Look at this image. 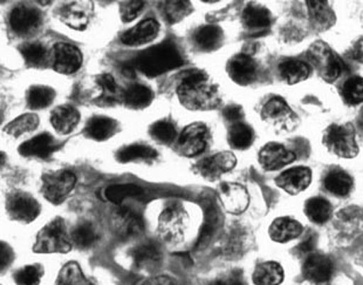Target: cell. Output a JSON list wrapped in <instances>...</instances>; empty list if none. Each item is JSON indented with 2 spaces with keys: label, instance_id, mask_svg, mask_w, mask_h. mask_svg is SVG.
<instances>
[{
  "label": "cell",
  "instance_id": "cell-1",
  "mask_svg": "<svg viewBox=\"0 0 363 285\" xmlns=\"http://www.w3.org/2000/svg\"><path fill=\"white\" fill-rule=\"evenodd\" d=\"M181 104L191 111H208L219 102L218 90L204 72L189 73L177 88Z\"/></svg>",
  "mask_w": 363,
  "mask_h": 285
},
{
  "label": "cell",
  "instance_id": "cell-2",
  "mask_svg": "<svg viewBox=\"0 0 363 285\" xmlns=\"http://www.w3.org/2000/svg\"><path fill=\"white\" fill-rule=\"evenodd\" d=\"M134 64L136 70L147 77H154L179 68L183 64V59L175 45L162 43L143 50L138 58H135Z\"/></svg>",
  "mask_w": 363,
  "mask_h": 285
},
{
  "label": "cell",
  "instance_id": "cell-3",
  "mask_svg": "<svg viewBox=\"0 0 363 285\" xmlns=\"http://www.w3.org/2000/svg\"><path fill=\"white\" fill-rule=\"evenodd\" d=\"M73 240L62 218H53L38 232L33 252L37 254H67L71 252Z\"/></svg>",
  "mask_w": 363,
  "mask_h": 285
},
{
  "label": "cell",
  "instance_id": "cell-4",
  "mask_svg": "<svg viewBox=\"0 0 363 285\" xmlns=\"http://www.w3.org/2000/svg\"><path fill=\"white\" fill-rule=\"evenodd\" d=\"M323 142L327 151L339 158H353L359 153L355 128L350 124H332L323 133Z\"/></svg>",
  "mask_w": 363,
  "mask_h": 285
},
{
  "label": "cell",
  "instance_id": "cell-5",
  "mask_svg": "<svg viewBox=\"0 0 363 285\" xmlns=\"http://www.w3.org/2000/svg\"><path fill=\"white\" fill-rule=\"evenodd\" d=\"M77 185V176L71 171H48L43 175L41 193L52 205H60Z\"/></svg>",
  "mask_w": 363,
  "mask_h": 285
},
{
  "label": "cell",
  "instance_id": "cell-6",
  "mask_svg": "<svg viewBox=\"0 0 363 285\" xmlns=\"http://www.w3.org/2000/svg\"><path fill=\"white\" fill-rule=\"evenodd\" d=\"M308 57L316 71L319 72L320 77L326 82L332 84L340 77L342 71L341 63L328 45L323 41H316L308 50Z\"/></svg>",
  "mask_w": 363,
  "mask_h": 285
},
{
  "label": "cell",
  "instance_id": "cell-7",
  "mask_svg": "<svg viewBox=\"0 0 363 285\" xmlns=\"http://www.w3.org/2000/svg\"><path fill=\"white\" fill-rule=\"evenodd\" d=\"M208 138L210 133L206 124L202 122L189 124L179 135L177 151L179 154L186 158L196 156L206 151Z\"/></svg>",
  "mask_w": 363,
  "mask_h": 285
},
{
  "label": "cell",
  "instance_id": "cell-8",
  "mask_svg": "<svg viewBox=\"0 0 363 285\" xmlns=\"http://www.w3.org/2000/svg\"><path fill=\"white\" fill-rule=\"evenodd\" d=\"M7 214L13 221L30 223L40 214L39 202L24 191H14L7 196Z\"/></svg>",
  "mask_w": 363,
  "mask_h": 285
},
{
  "label": "cell",
  "instance_id": "cell-9",
  "mask_svg": "<svg viewBox=\"0 0 363 285\" xmlns=\"http://www.w3.org/2000/svg\"><path fill=\"white\" fill-rule=\"evenodd\" d=\"M235 165H237V158L233 153L220 151L199 161V165L196 166V171L206 180L215 181L223 174L233 171Z\"/></svg>",
  "mask_w": 363,
  "mask_h": 285
},
{
  "label": "cell",
  "instance_id": "cell-10",
  "mask_svg": "<svg viewBox=\"0 0 363 285\" xmlns=\"http://www.w3.org/2000/svg\"><path fill=\"white\" fill-rule=\"evenodd\" d=\"M219 200L230 214L239 215L249 207L250 196L245 187L233 182H224L218 189Z\"/></svg>",
  "mask_w": 363,
  "mask_h": 285
},
{
  "label": "cell",
  "instance_id": "cell-11",
  "mask_svg": "<svg viewBox=\"0 0 363 285\" xmlns=\"http://www.w3.org/2000/svg\"><path fill=\"white\" fill-rule=\"evenodd\" d=\"M82 54L74 45L59 43L53 48V68L57 73L73 74L82 65Z\"/></svg>",
  "mask_w": 363,
  "mask_h": 285
},
{
  "label": "cell",
  "instance_id": "cell-12",
  "mask_svg": "<svg viewBox=\"0 0 363 285\" xmlns=\"http://www.w3.org/2000/svg\"><path fill=\"white\" fill-rule=\"evenodd\" d=\"M262 120L278 127L289 129L296 122V114L281 97L269 99L262 109Z\"/></svg>",
  "mask_w": 363,
  "mask_h": 285
},
{
  "label": "cell",
  "instance_id": "cell-13",
  "mask_svg": "<svg viewBox=\"0 0 363 285\" xmlns=\"http://www.w3.org/2000/svg\"><path fill=\"white\" fill-rule=\"evenodd\" d=\"M296 160V154L283 144L269 142L259 151V163L265 171H278Z\"/></svg>",
  "mask_w": 363,
  "mask_h": 285
},
{
  "label": "cell",
  "instance_id": "cell-14",
  "mask_svg": "<svg viewBox=\"0 0 363 285\" xmlns=\"http://www.w3.org/2000/svg\"><path fill=\"white\" fill-rule=\"evenodd\" d=\"M312 181V171L307 167H294L284 173L276 178L277 185L291 195L303 193L308 188Z\"/></svg>",
  "mask_w": 363,
  "mask_h": 285
},
{
  "label": "cell",
  "instance_id": "cell-15",
  "mask_svg": "<svg viewBox=\"0 0 363 285\" xmlns=\"http://www.w3.org/2000/svg\"><path fill=\"white\" fill-rule=\"evenodd\" d=\"M113 227L120 237L131 238L141 235L145 230V223L141 216L134 210L121 208L113 218Z\"/></svg>",
  "mask_w": 363,
  "mask_h": 285
},
{
  "label": "cell",
  "instance_id": "cell-16",
  "mask_svg": "<svg viewBox=\"0 0 363 285\" xmlns=\"http://www.w3.org/2000/svg\"><path fill=\"white\" fill-rule=\"evenodd\" d=\"M228 73L235 84L246 86L256 79L257 66L252 58L245 54H238L230 59Z\"/></svg>",
  "mask_w": 363,
  "mask_h": 285
},
{
  "label": "cell",
  "instance_id": "cell-17",
  "mask_svg": "<svg viewBox=\"0 0 363 285\" xmlns=\"http://www.w3.org/2000/svg\"><path fill=\"white\" fill-rule=\"evenodd\" d=\"M41 23V14L32 7L18 6L11 12V28L18 34H27L37 30Z\"/></svg>",
  "mask_w": 363,
  "mask_h": 285
},
{
  "label": "cell",
  "instance_id": "cell-18",
  "mask_svg": "<svg viewBox=\"0 0 363 285\" xmlns=\"http://www.w3.org/2000/svg\"><path fill=\"white\" fill-rule=\"evenodd\" d=\"M160 32V25L154 19H145L138 23L121 37L122 43L128 46H140L154 41Z\"/></svg>",
  "mask_w": 363,
  "mask_h": 285
},
{
  "label": "cell",
  "instance_id": "cell-19",
  "mask_svg": "<svg viewBox=\"0 0 363 285\" xmlns=\"http://www.w3.org/2000/svg\"><path fill=\"white\" fill-rule=\"evenodd\" d=\"M305 279L313 283H326L333 275V263L327 256L311 255L303 268Z\"/></svg>",
  "mask_w": 363,
  "mask_h": 285
},
{
  "label": "cell",
  "instance_id": "cell-20",
  "mask_svg": "<svg viewBox=\"0 0 363 285\" xmlns=\"http://www.w3.org/2000/svg\"><path fill=\"white\" fill-rule=\"evenodd\" d=\"M59 144L50 134H40L35 138L24 142L19 147V153L28 158H48L52 153L57 151Z\"/></svg>",
  "mask_w": 363,
  "mask_h": 285
},
{
  "label": "cell",
  "instance_id": "cell-21",
  "mask_svg": "<svg viewBox=\"0 0 363 285\" xmlns=\"http://www.w3.org/2000/svg\"><path fill=\"white\" fill-rule=\"evenodd\" d=\"M303 234V225L291 217L276 218L269 225V235L278 243H286L299 237Z\"/></svg>",
  "mask_w": 363,
  "mask_h": 285
},
{
  "label": "cell",
  "instance_id": "cell-22",
  "mask_svg": "<svg viewBox=\"0 0 363 285\" xmlns=\"http://www.w3.org/2000/svg\"><path fill=\"white\" fill-rule=\"evenodd\" d=\"M131 259L138 269L150 270L161 261V250L155 242H143L136 245L130 252Z\"/></svg>",
  "mask_w": 363,
  "mask_h": 285
},
{
  "label": "cell",
  "instance_id": "cell-23",
  "mask_svg": "<svg viewBox=\"0 0 363 285\" xmlns=\"http://www.w3.org/2000/svg\"><path fill=\"white\" fill-rule=\"evenodd\" d=\"M79 121H80V113L77 108L69 104H61L54 108L52 112V126L60 134H68L74 131Z\"/></svg>",
  "mask_w": 363,
  "mask_h": 285
},
{
  "label": "cell",
  "instance_id": "cell-24",
  "mask_svg": "<svg viewBox=\"0 0 363 285\" xmlns=\"http://www.w3.org/2000/svg\"><path fill=\"white\" fill-rule=\"evenodd\" d=\"M118 131V122L107 117H94L88 121L84 133L95 141H106L114 136Z\"/></svg>",
  "mask_w": 363,
  "mask_h": 285
},
{
  "label": "cell",
  "instance_id": "cell-25",
  "mask_svg": "<svg viewBox=\"0 0 363 285\" xmlns=\"http://www.w3.org/2000/svg\"><path fill=\"white\" fill-rule=\"evenodd\" d=\"M284 269L277 262H264L253 271V283L256 285H280L284 281Z\"/></svg>",
  "mask_w": 363,
  "mask_h": 285
},
{
  "label": "cell",
  "instance_id": "cell-26",
  "mask_svg": "<svg viewBox=\"0 0 363 285\" xmlns=\"http://www.w3.org/2000/svg\"><path fill=\"white\" fill-rule=\"evenodd\" d=\"M195 44L199 50L210 52L220 46L223 41V31L215 25H206L195 32Z\"/></svg>",
  "mask_w": 363,
  "mask_h": 285
},
{
  "label": "cell",
  "instance_id": "cell-27",
  "mask_svg": "<svg viewBox=\"0 0 363 285\" xmlns=\"http://www.w3.org/2000/svg\"><path fill=\"white\" fill-rule=\"evenodd\" d=\"M61 21L73 30L82 31L88 24V12L84 5L72 3L60 11Z\"/></svg>",
  "mask_w": 363,
  "mask_h": 285
},
{
  "label": "cell",
  "instance_id": "cell-28",
  "mask_svg": "<svg viewBox=\"0 0 363 285\" xmlns=\"http://www.w3.org/2000/svg\"><path fill=\"white\" fill-rule=\"evenodd\" d=\"M323 185L330 194L346 196L353 189V178L346 171H332L325 178Z\"/></svg>",
  "mask_w": 363,
  "mask_h": 285
},
{
  "label": "cell",
  "instance_id": "cell-29",
  "mask_svg": "<svg viewBox=\"0 0 363 285\" xmlns=\"http://www.w3.org/2000/svg\"><path fill=\"white\" fill-rule=\"evenodd\" d=\"M313 24L319 30H326L335 21V16L327 1H307Z\"/></svg>",
  "mask_w": 363,
  "mask_h": 285
},
{
  "label": "cell",
  "instance_id": "cell-30",
  "mask_svg": "<svg viewBox=\"0 0 363 285\" xmlns=\"http://www.w3.org/2000/svg\"><path fill=\"white\" fill-rule=\"evenodd\" d=\"M280 75L286 84L296 85L310 77V68L306 63L299 60H287L279 66Z\"/></svg>",
  "mask_w": 363,
  "mask_h": 285
},
{
  "label": "cell",
  "instance_id": "cell-31",
  "mask_svg": "<svg viewBox=\"0 0 363 285\" xmlns=\"http://www.w3.org/2000/svg\"><path fill=\"white\" fill-rule=\"evenodd\" d=\"M154 93L145 85H133L125 92V102L131 109H143L152 104Z\"/></svg>",
  "mask_w": 363,
  "mask_h": 285
},
{
  "label": "cell",
  "instance_id": "cell-32",
  "mask_svg": "<svg viewBox=\"0 0 363 285\" xmlns=\"http://www.w3.org/2000/svg\"><path fill=\"white\" fill-rule=\"evenodd\" d=\"M54 285H96L84 276L77 262H68L61 268Z\"/></svg>",
  "mask_w": 363,
  "mask_h": 285
},
{
  "label": "cell",
  "instance_id": "cell-33",
  "mask_svg": "<svg viewBox=\"0 0 363 285\" xmlns=\"http://www.w3.org/2000/svg\"><path fill=\"white\" fill-rule=\"evenodd\" d=\"M242 23L249 30H262L271 25V14L264 7L250 5L242 12Z\"/></svg>",
  "mask_w": 363,
  "mask_h": 285
},
{
  "label": "cell",
  "instance_id": "cell-34",
  "mask_svg": "<svg viewBox=\"0 0 363 285\" xmlns=\"http://www.w3.org/2000/svg\"><path fill=\"white\" fill-rule=\"evenodd\" d=\"M305 213L311 221L318 225H323L332 216V205L325 198H310L305 205Z\"/></svg>",
  "mask_w": 363,
  "mask_h": 285
},
{
  "label": "cell",
  "instance_id": "cell-35",
  "mask_svg": "<svg viewBox=\"0 0 363 285\" xmlns=\"http://www.w3.org/2000/svg\"><path fill=\"white\" fill-rule=\"evenodd\" d=\"M157 156V151L145 144H130L118 151L116 158L122 163L138 161V160H152Z\"/></svg>",
  "mask_w": 363,
  "mask_h": 285
},
{
  "label": "cell",
  "instance_id": "cell-36",
  "mask_svg": "<svg viewBox=\"0 0 363 285\" xmlns=\"http://www.w3.org/2000/svg\"><path fill=\"white\" fill-rule=\"evenodd\" d=\"M229 142L235 149H246L253 142V131L247 124L238 122L233 124L229 131Z\"/></svg>",
  "mask_w": 363,
  "mask_h": 285
},
{
  "label": "cell",
  "instance_id": "cell-37",
  "mask_svg": "<svg viewBox=\"0 0 363 285\" xmlns=\"http://www.w3.org/2000/svg\"><path fill=\"white\" fill-rule=\"evenodd\" d=\"M55 92L48 86H33L27 93V102L33 109H43L53 102Z\"/></svg>",
  "mask_w": 363,
  "mask_h": 285
},
{
  "label": "cell",
  "instance_id": "cell-38",
  "mask_svg": "<svg viewBox=\"0 0 363 285\" xmlns=\"http://www.w3.org/2000/svg\"><path fill=\"white\" fill-rule=\"evenodd\" d=\"M142 188L135 185H114L108 187L104 190V196L108 201L113 202L115 205H120L121 202L125 201L127 198H138L141 196Z\"/></svg>",
  "mask_w": 363,
  "mask_h": 285
},
{
  "label": "cell",
  "instance_id": "cell-39",
  "mask_svg": "<svg viewBox=\"0 0 363 285\" xmlns=\"http://www.w3.org/2000/svg\"><path fill=\"white\" fill-rule=\"evenodd\" d=\"M98 238V232L89 222H82L72 232L73 243L81 249L91 248Z\"/></svg>",
  "mask_w": 363,
  "mask_h": 285
},
{
  "label": "cell",
  "instance_id": "cell-40",
  "mask_svg": "<svg viewBox=\"0 0 363 285\" xmlns=\"http://www.w3.org/2000/svg\"><path fill=\"white\" fill-rule=\"evenodd\" d=\"M343 100L350 106H357L363 102V77H350L341 88Z\"/></svg>",
  "mask_w": 363,
  "mask_h": 285
},
{
  "label": "cell",
  "instance_id": "cell-41",
  "mask_svg": "<svg viewBox=\"0 0 363 285\" xmlns=\"http://www.w3.org/2000/svg\"><path fill=\"white\" fill-rule=\"evenodd\" d=\"M38 124H39V119H38L37 115H21V117H18L17 119H14L13 121H11L10 124H7L5 131L17 138V136L34 131L38 127Z\"/></svg>",
  "mask_w": 363,
  "mask_h": 285
},
{
  "label": "cell",
  "instance_id": "cell-42",
  "mask_svg": "<svg viewBox=\"0 0 363 285\" xmlns=\"http://www.w3.org/2000/svg\"><path fill=\"white\" fill-rule=\"evenodd\" d=\"M218 223V213L216 210L215 205L211 202H208L206 205V217H204V225H203L201 234H199L197 245L203 247L206 244V241L210 240L212 234L215 232L216 227Z\"/></svg>",
  "mask_w": 363,
  "mask_h": 285
},
{
  "label": "cell",
  "instance_id": "cell-43",
  "mask_svg": "<svg viewBox=\"0 0 363 285\" xmlns=\"http://www.w3.org/2000/svg\"><path fill=\"white\" fill-rule=\"evenodd\" d=\"M43 275L44 269L41 265H26L14 274V282L18 285H39Z\"/></svg>",
  "mask_w": 363,
  "mask_h": 285
},
{
  "label": "cell",
  "instance_id": "cell-44",
  "mask_svg": "<svg viewBox=\"0 0 363 285\" xmlns=\"http://www.w3.org/2000/svg\"><path fill=\"white\" fill-rule=\"evenodd\" d=\"M150 134L156 141L162 144H172L176 138V129L169 121H157L150 128Z\"/></svg>",
  "mask_w": 363,
  "mask_h": 285
},
{
  "label": "cell",
  "instance_id": "cell-45",
  "mask_svg": "<svg viewBox=\"0 0 363 285\" xmlns=\"http://www.w3.org/2000/svg\"><path fill=\"white\" fill-rule=\"evenodd\" d=\"M191 10L188 1H167L164 3V14L167 21L172 24L181 21Z\"/></svg>",
  "mask_w": 363,
  "mask_h": 285
},
{
  "label": "cell",
  "instance_id": "cell-46",
  "mask_svg": "<svg viewBox=\"0 0 363 285\" xmlns=\"http://www.w3.org/2000/svg\"><path fill=\"white\" fill-rule=\"evenodd\" d=\"M21 53L27 64L30 66H38L44 61L46 50L39 43H30V44H25L21 48Z\"/></svg>",
  "mask_w": 363,
  "mask_h": 285
},
{
  "label": "cell",
  "instance_id": "cell-47",
  "mask_svg": "<svg viewBox=\"0 0 363 285\" xmlns=\"http://www.w3.org/2000/svg\"><path fill=\"white\" fill-rule=\"evenodd\" d=\"M143 6H145V3L138 1V0H131V1L122 3L121 6H120L122 21H125V23L134 21L138 18Z\"/></svg>",
  "mask_w": 363,
  "mask_h": 285
},
{
  "label": "cell",
  "instance_id": "cell-48",
  "mask_svg": "<svg viewBox=\"0 0 363 285\" xmlns=\"http://www.w3.org/2000/svg\"><path fill=\"white\" fill-rule=\"evenodd\" d=\"M98 84L107 95H114L118 92V84L111 74H102L98 77Z\"/></svg>",
  "mask_w": 363,
  "mask_h": 285
},
{
  "label": "cell",
  "instance_id": "cell-49",
  "mask_svg": "<svg viewBox=\"0 0 363 285\" xmlns=\"http://www.w3.org/2000/svg\"><path fill=\"white\" fill-rule=\"evenodd\" d=\"M223 115L226 120L231 122V124H238L242 120L244 111H242L240 106H235V104H230L226 106L225 109L223 112Z\"/></svg>",
  "mask_w": 363,
  "mask_h": 285
},
{
  "label": "cell",
  "instance_id": "cell-50",
  "mask_svg": "<svg viewBox=\"0 0 363 285\" xmlns=\"http://www.w3.org/2000/svg\"><path fill=\"white\" fill-rule=\"evenodd\" d=\"M13 252L11 249L10 245H7L6 243L1 244V250H0V267L1 270H5L9 265L13 261Z\"/></svg>",
  "mask_w": 363,
  "mask_h": 285
},
{
  "label": "cell",
  "instance_id": "cell-51",
  "mask_svg": "<svg viewBox=\"0 0 363 285\" xmlns=\"http://www.w3.org/2000/svg\"><path fill=\"white\" fill-rule=\"evenodd\" d=\"M316 245L315 236H307L299 245H298V252L300 255H308L314 250Z\"/></svg>",
  "mask_w": 363,
  "mask_h": 285
},
{
  "label": "cell",
  "instance_id": "cell-52",
  "mask_svg": "<svg viewBox=\"0 0 363 285\" xmlns=\"http://www.w3.org/2000/svg\"><path fill=\"white\" fill-rule=\"evenodd\" d=\"M138 285H177L174 279L168 276H156L152 279H145Z\"/></svg>",
  "mask_w": 363,
  "mask_h": 285
},
{
  "label": "cell",
  "instance_id": "cell-53",
  "mask_svg": "<svg viewBox=\"0 0 363 285\" xmlns=\"http://www.w3.org/2000/svg\"><path fill=\"white\" fill-rule=\"evenodd\" d=\"M229 285H245L244 284V279H242V274L240 271H233L230 276Z\"/></svg>",
  "mask_w": 363,
  "mask_h": 285
},
{
  "label": "cell",
  "instance_id": "cell-54",
  "mask_svg": "<svg viewBox=\"0 0 363 285\" xmlns=\"http://www.w3.org/2000/svg\"><path fill=\"white\" fill-rule=\"evenodd\" d=\"M357 124H359V127H360L361 131H363V108L362 111H361L360 115H359V121H357Z\"/></svg>",
  "mask_w": 363,
  "mask_h": 285
},
{
  "label": "cell",
  "instance_id": "cell-55",
  "mask_svg": "<svg viewBox=\"0 0 363 285\" xmlns=\"http://www.w3.org/2000/svg\"><path fill=\"white\" fill-rule=\"evenodd\" d=\"M210 285H229V283L224 282V281H215V282H212Z\"/></svg>",
  "mask_w": 363,
  "mask_h": 285
}]
</instances>
